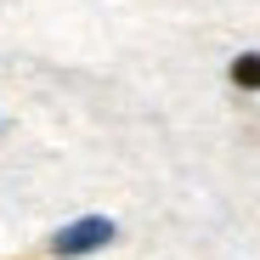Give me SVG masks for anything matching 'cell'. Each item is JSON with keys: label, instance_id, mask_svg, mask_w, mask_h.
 Instances as JSON below:
<instances>
[{"label": "cell", "instance_id": "obj_1", "mask_svg": "<svg viewBox=\"0 0 260 260\" xmlns=\"http://www.w3.org/2000/svg\"><path fill=\"white\" fill-rule=\"evenodd\" d=\"M119 232H113V221L108 215H85V221H74V226H62L57 238H51V254H62V260H79V254H96V249H108Z\"/></svg>", "mask_w": 260, "mask_h": 260}, {"label": "cell", "instance_id": "obj_2", "mask_svg": "<svg viewBox=\"0 0 260 260\" xmlns=\"http://www.w3.org/2000/svg\"><path fill=\"white\" fill-rule=\"evenodd\" d=\"M232 85H238V91H260V51L232 57Z\"/></svg>", "mask_w": 260, "mask_h": 260}]
</instances>
